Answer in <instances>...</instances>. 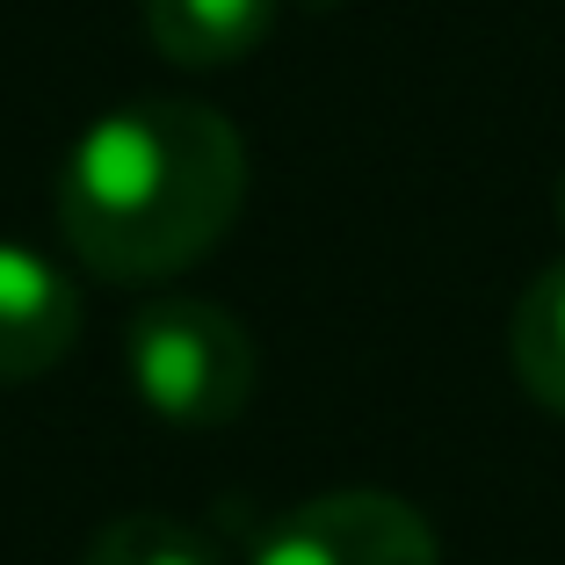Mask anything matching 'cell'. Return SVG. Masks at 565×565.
Here are the masks:
<instances>
[{
	"instance_id": "obj_1",
	"label": "cell",
	"mask_w": 565,
	"mask_h": 565,
	"mask_svg": "<svg viewBox=\"0 0 565 565\" xmlns=\"http://www.w3.org/2000/svg\"><path fill=\"white\" fill-rule=\"evenodd\" d=\"M51 203L81 268L109 282L182 276L233 233L247 146L203 102H124L73 138Z\"/></svg>"
},
{
	"instance_id": "obj_2",
	"label": "cell",
	"mask_w": 565,
	"mask_h": 565,
	"mask_svg": "<svg viewBox=\"0 0 565 565\" xmlns=\"http://www.w3.org/2000/svg\"><path fill=\"white\" fill-rule=\"evenodd\" d=\"M124 370L152 420L167 428H225L254 399V333L211 298H152L124 327Z\"/></svg>"
},
{
	"instance_id": "obj_3",
	"label": "cell",
	"mask_w": 565,
	"mask_h": 565,
	"mask_svg": "<svg viewBox=\"0 0 565 565\" xmlns=\"http://www.w3.org/2000/svg\"><path fill=\"white\" fill-rule=\"evenodd\" d=\"M435 530L399 493H319L254 544V565H435Z\"/></svg>"
},
{
	"instance_id": "obj_4",
	"label": "cell",
	"mask_w": 565,
	"mask_h": 565,
	"mask_svg": "<svg viewBox=\"0 0 565 565\" xmlns=\"http://www.w3.org/2000/svg\"><path fill=\"white\" fill-rule=\"evenodd\" d=\"M81 341V290L44 254L0 239V384H30L58 370Z\"/></svg>"
},
{
	"instance_id": "obj_5",
	"label": "cell",
	"mask_w": 565,
	"mask_h": 565,
	"mask_svg": "<svg viewBox=\"0 0 565 565\" xmlns=\"http://www.w3.org/2000/svg\"><path fill=\"white\" fill-rule=\"evenodd\" d=\"M146 30L174 66H233L276 30V0H146Z\"/></svg>"
},
{
	"instance_id": "obj_6",
	"label": "cell",
	"mask_w": 565,
	"mask_h": 565,
	"mask_svg": "<svg viewBox=\"0 0 565 565\" xmlns=\"http://www.w3.org/2000/svg\"><path fill=\"white\" fill-rule=\"evenodd\" d=\"M508 363L544 414H565V262H551L522 290L515 319H508Z\"/></svg>"
},
{
	"instance_id": "obj_7",
	"label": "cell",
	"mask_w": 565,
	"mask_h": 565,
	"mask_svg": "<svg viewBox=\"0 0 565 565\" xmlns=\"http://www.w3.org/2000/svg\"><path fill=\"white\" fill-rule=\"evenodd\" d=\"M81 565H217L211 536L174 515H117L102 522Z\"/></svg>"
}]
</instances>
